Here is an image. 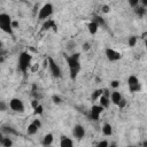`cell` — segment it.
Instances as JSON below:
<instances>
[{
  "label": "cell",
  "mask_w": 147,
  "mask_h": 147,
  "mask_svg": "<svg viewBox=\"0 0 147 147\" xmlns=\"http://www.w3.org/2000/svg\"><path fill=\"white\" fill-rule=\"evenodd\" d=\"M67 63L70 72V78L76 79L79 71H80V63H79V54H74L70 56H67Z\"/></svg>",
  "instance_id": "1"
},
{
  "label": "cell",
  "mask_w": 147,
  "mask_h": 147,
  "mask_svg": "<svg viewBox=\"0 0 147 147\" xmlns=\"http://www.w3.org/2000/svg\"><path fill=\"white\" fill-rule=\"evenodd\" d=\"M31 60H32V56L28 52H22L20 54V56H18V68L23 74L28 72V69L31 65Z\"/></svg>",
  "instance_id": "2"
},
{
  "label": "cell",
  "mask_w": 147,
  "mask_h": 147,
  "mask_svg": "<svg viewBox=\"0 0 147 147\" xmlns=\"http://www.w3.org/2000/svg\"><path fill=\"white\" fill-rule=\"evenodd\" d=\"M0 28L6 33L13 34V21L8 14H0Z\"/></svg>",
  "instance_id": "3"
},
{
  "label": "cell",
  "mask_w": 147,
  "mask_h": 147,
  "mask_svg": "<svg viewBox=\"0 0 147 147\" xmlns=\"http://www.w3.org/2000/svg\"><path fill=\"white\" fill-rule=\"evenodd\" d=\"M53 14V5L52 3H45L40 9H39V14H38V20L42 21L46 20Z\"/></svg>",
  "instance_id": "4"
},
{
  "label": "cell",
  "mask_w": 147,
  "mask_h": 147,
  "mask_svg": "<svg viewBox=\"0 0 147 147\" xmlns=\"http://www.w3.org/2000/svg\"><path fill=\"white\" fill-rule=\"evenodd\" d=\"M47 60H48V68H49V71L52 74V76L55 77V78L61 77V70H60V67L57 65V63L51 56H48Z\"/></svg>",
  "instance_id": "5"
},
{
  "label": "cell",
  "mask_w": 147,
  "mask_h": 147,
  "mask_svg": "<svg viewBox=\"0 0 147 147\" xmlns=\"http://www.w3.org/2000/svg\"><path fill=\"white\" fill-rule=\"evenodd\" d=\"M9 108L16 113H23L24 111V105H23V101L21 99H17V98H14L9 101Z\"/></svg>",
  "instance_id": "6"
},
{
  "label": "cell",
  "mask_w": 147,
  "mask_h": 147,
  "mask_svg": "<svg viewBox=\"0 0 147 147\" xmlns=\"http://www.w3.org/2000/svg\"><path fill=\"white\" fill-rule=\"evenodd\" d=\"M102 111H103V108L100 105H94V106H92V108L90 110L88 118L92 119V121H98Z\"/></svg>",
  "instance_id": "7"
},
{
  "label": "cell",
  "mask_w": 147,
  "mask_h": 147,
  "mask_svg": "<svg viewBox=\"0 0 147 147\" xmlns=\"http://www.w3.org/2000/svg\"><path fill=\"white\" fill-rule=\"evenodd\" d=\"M106 56H107V59H108L110 62H115V61L121 60L122 54H121L119 52L113 49V48H107V49H106Z\"/></svg>",
  "instance_id": "8"
},
{
  "label": "cell",
  "mask_w": 147,
  "mask_h": 147,
  "mask_svg": "<svg viewBox=\"0 0 147 147\" xmlns=\"http://www.w3.org/2000/svg\"><path fill=\"white\" fill-rule=\"evenodd\" d=\"M127 85H129V88L131 92H137L140 90V84H139V80L136 76H130L129 79H127Z\"/></svg>",
  "instance_id": "9"
},
{
  "label": "cell",
  "mask_w": 147,
  "mask_h": 147,
  "mask_svg": "<svg viewBox=\"0 0 147 147\" xmlns=\"http://www.w3.org/2000/svg\"><path fill=\"white\" fill-rule=\"evenodd\" d=\"M40 126H41L40 121H39V119H34L31 124H29V125H28V129H26L28 134H30V136L36 134V133L38 132V130L40 129Z\"/></svg>",
  "instance_id": "10"
},
{
  "label": "cell",
  "mask_w": 147,
  "mask_h": 147,
  "mask_svg": "<svg viewBox=\"0 0 147 147\" xmlns=\"http://www.w3.org/2000/svg\"><path fill=\"white\" fill-rule=\"evenodd\" d=\"M72 134H74V137L76 139L82 140L85 137V129H84V126L83 125H79V124L75 125L74 129H72Z\"/></svg>",
  "instance_id": "11"
},
{
  "label": "cell",
  "mask_w": 147,
  "mask_h": 147,
  "mask_svg": "<svg viewBox=\"0 0 147 147\" xmlns=\"http://www.w3.org/2000/svg\"><path fill=\"white\" fill-rule=\"evenodd\" d=\"M60 147H74V141L70 138L62 136L60 140Z\"/></svg>",
  "instance_id": "12"
},
{
  "label": "cell",
  "mask_w": 147,
  "mask_h": 147,
  "mask_svg": "<svg viewBox=\"0 0 147 147\" xmlns=\"http://www.w3.org/2000/svg\"><path fill=\"white\" fill-rule=\"evenodd\" d=\"M110 99H111V102H113V103H115V105H117V106H118V103L121 102V100H122L123 98H122V95H121V93H119V92L115 91V92H113V93H111Z\"/></svg>",
  "instance_id": "13"
},
{
  "label": "cell",
  "mask_w": 147,
  "mask_h": 147,
  "mask_svg": "<svg viewBox=\"0 0 147 147\" xmlns=\"http://www.w3.org/2000/svg\"><path fill=\"white\" fill-rule=\"evenodd\" d=\"M87 29H88V32L91 33V34H95L96 32H98V29H99V25L95 23V22H90L88 24H87Z\"/></svg>",
  "instance_id": "14"
},
{
  "label": "cell",
  "mask_w": 147,
  "mask_h": 147,
  "mask_svg": "<svg viewBox=\"0 0 147 147\" xmlns=\"http://www.w3.org/2000/svg\"><path fill=\"white\" fill-rule=\"evenodd\" d=\"M109 103H110V101H109V99H108L107 95H102V96L99 99V105H100L102 108H108Z\"/></svg>",
  "instance_id": "15"
},
{
  "label": "cell",
  "mask_w": 147,
  "mask_h": 147,
  "mask_svg": "<svg viewBox=\"0 0 147 147\" xmlns=\"http://www.w3.org/2000/svg\"><path fill=\"white\" fill-rule=\"evenodd\" d=\"M102 132H103L105 136H111V134H113V127H111V125H110L109 123L103 124V126H102Z\"/></svg>",
  "instance_id": "16"
},
{
  "label": "cell",
  "mask_w": 147,
  "mask_h": 147,
  "mask_svg": "<svg viewBox=\"0 0 147 147\" xmlns=\"http://www.w3.org/2000/svg\"><path fill=\"white\" fill-rule=\"evenodd\" d=\"M53 142V134L52 133H47L44 138H42V145L44 146H49Z\"/></svg>",
  "instance_id": "17"
},
{
  "label": "cell",
  "mask_w": 147,
  "mask_h": 147,
  "mask_svg": "<svg viewBox=\"0 0 147 147\" xmlns=\"http://www.w3.org/2000/svg\"><path fill=\"white\" fill-rule=\"evenodd\" d=\"M102 95H103V90L99 88V90H95V91L93 92V94L91 95V99H92V100H99Z\"/></svg>",
  "instance_id": "18"
},
{
  "label": "cell",
  "mask_w": 147,
  "mask_h": 147,
  "mask_svg": "<svg viewBox=\"0 0 147 147\" xmlns=\"http://www.w3.org/2000/svg\"><path fill=\"white\" fill-rule=\"evenodd\" d=\"M51 28H56V25L54 24L53 21L47 20V21L44 23V25H42V30H48V29H51Z\"/></svg>",
  "instance_id": "19"
},
{
  "label": "cell",
  "mask_w": 147,
  "mask_h": 147,
  "mask_svg": "<svg viewBox=\"0 0 147 147\" xmlns=\"http://www.w3.org/2000/svg\"><path fill=\"white\" fill-rule=\"evenodd\" d=\"M1 144H2L3 147H11V146H13V141H11V139L8 138V137H7V138H2Z\"/></svg>",
  "instance_id": "20"
},
{
  "label": "cell",
  "mask_w": 147,
  "mask_h": 147,
  "mask_svg": "<svg viewBox=\"0 0 147 147\" xmlns=\"http://www.w3.org/2000/svg\"><path fill=\"white\" fill-rule=\"evenodd\" d=\"M33 110H34V111H33L34 115H41L42 111H44V107H42L41 105H39V106H38L36 109H33Z\"/></svg>",
  "instance_id": "21"
},
{
  "label": "cell",
  "mask_w": 147,
  "mask_h": 147,
  "mask_svg": "<svg viewBox=\"0 0 147 147\" xmlns=\"http://www.w3.org/2000/svg\"><path fill=\"white\" fill-rule=\"evenodd\" d=\"M93 22H95L98 25H105V22H103V20H102L100 16H94Z\"/></svg>",
  "instance_id": "22"
},
{
  "label": "cell",
  "mask_w": 147,
  "mask_h": 147,
  "mask_svg": "<svg viewBox=\"0 0 147 147\" xmlns=\"http://www.w3.org/2000/svg\"><path fill=\"white\" fill-rule=\"evenodd\" d=\"M134 11H136V14H137V15H139V16H142V15L145 14V9H144L142 7H140V8H136V10H134Z\"/></svg>",
  "instance_id": "23"
},
{
  "label": "cell",
  "mask_w": 147,
  "mask_h": 147,
  "mask_svg": "<svg viewBox=\"0 0 147 147\" xmlns=\"http://www.w3.org/2000/svg\"><path fill=\"white\" fill-rule=\"evenodd\" d=\"M136 42H137V38H136V37H131V38L129 39V46H130V47H133V46L136 45Z\"/></svg>",
  "instance_id": "24"
},
{
  "label": "cell",
  "mask_w": 147,
  "mask_h": 147,
  "mask_svg": "<svg viewBox=\"0 0 147 147\" xmlns=\"http://www.w3.org/2000/svg\"><path fill=\"white\" fill-rule=\"evenodd\" d=\"M108 146H109L108 141H107V140H102V141H100L95 147H108Z\"/></svg>",
  "instance_id": "25"
},
{
  "label": "cell",
  "mask_w": 147,
  "mask_h": 147,
  "mask_svg": "<svg viewBox=\"0 0 147 147\" xmlns=\"http://www.w3.org/2000/svg\"><path fill=\"white\" fill-rule=\"evenodd\" d=\"M3 132H7V133H14V134H16L17 132L16 131H14L11 127H3V130H2Z\"/></svg>",
  "instance_id": "26"
},
{
  "label": "cell",
  "mask_w": 147,
  "mask_h": 147,
  "mask_svg": "<svg viewBox=\"0 0 147 147\" xmlns=\"http://www.w3.org/2000/svg\"><path fill=\"white\" fill-rule=\"evenodd\" d=\"M53 102L56 103V105H60V103H61V99H60L57 95H54V96H53Z\"/></svg>",
  "instance_id": "27"
},
{
  "label": "cell",
  "mask_w": 147,
  "mask_h": 147,
  "mask_svg": "<svg viewBox=\"0 0 147 147\" xmlns=\"http://www.w3.org/2000/svg\"><path fill=\"white\" fill-rule=\"evenodd\" d=\"M39 105H40V103H39V101H38V100H32V102H31V106H32V108H33V109H36Z\"/></svg>",
  "instance_id": "28"
},
{
  "label": "cell",
  "mask_w": 147,
  "mask_h": 147,
  "mask_svg": "<svg viewBox=\"0 0 147 147\" xmlns=\"http://www.w3.org/2000/svg\"><path fill=\"white\" fill-rule=\"evenodd\" d=\"M110 85H111V87L116 88V87H118V86H119V82H118V80H113Z\"/></svg>",
  "instance_id": "29"
},
{
  "label": "cell",
  "mask_w": 147,
  "mask_h": 147,
  "mask_svg": "<svg viewBox=\"0 0 147 147\" xmlns=\"http://www.w3.org/2000/svg\"><path fill=\"white\" fill-rule=\"evenodd\" d=\"M125 105H126V101H125L124 99H122V100H121V102L118 103V106H119V108H123V107H124Z\"/></svg>",
  "instance_id": "30"
},
{
  "label": "cell",
  "mask_w": 147,
  "mask_h": 147,
  "mask_svg": "<svg viewBox=\"0 0 147 147\" xmlns=\"http://www.w3.org/2000/svg\"><path fill=\"white\" fill-rule=\"evenodd\" d=\"M130 5H131V6H137V5H138V0H134V1H130Z\"/></svg>",
  "instance_id": "31"
},
{
  "label": "cell",
  "mask_w": 147,
  "mask_h": 147,
  "mask_svg": "<svg viewBox=\"0 0 147 147\" xmlns=\"http://www.w3.org/2000/svg\"><path fill=\"white\" fill-rule=\"evenodd\" d=\"M102 9H103V11H105V13H108L109 7H108V6H103V8H102Z\"/></svg>",
  "instance_id": "32"
},
{
  "label": "cell",
  "mask_w": 147,
  "mask_h": 147,
  "mask_svg": "<svg viewBox=\"0 0 147 147\" xmlns=\"http://www.w3.org/2000/svg\"><path fill=\"white\" fill-rule=\"evenodd\" d=\"M0 107H1V110L5 111V103H3V102H1V106H0Z\"/></svg>",
  "instance_id": "33"
},
{
  "label": "cell",
  "mask_w": 147,
  "mask_h": 147,
  "mask_svg": "<svg viewBox=\"0 0 147 147\" xmlns=\"http://www.w3.org/2000/svg\"><path fill=\"white\" fill-rule=\"evenodd\" d=\"M88 48H90V47H88V44H85V45H84V49H85V51H87Z\"/></svg>",
  "instance_id": "34"
},
{
  "label": "cell",
  "mask_w": 147,
  "mask_h": 147,
  "mask_svg": "<svg viewBox=\"0 0 147 147\" xmlns=\"http://www.w3.org/2000/svg\"><path fill=\"white\" fill-rule=\"evenodd\" d=\"M17 25H18V23H17V22H13V28H16Z\"/></svg>",
  "instance_id": "35"
},
{
  "label": "cell",
  "mask_w": 147,
  "mask_h": 147,
  "mask_svg": "<svg viewBox=\"0 0 147 147\" xmlns=\"http://www.w3.org/2000/svg\"><path fill=\"white\" fill-rule=\"evenodd\" d=\"M142 147H147V140H145V141L142 142Z\"/></svg>",
  "instance_id": "36"
},
{
  "label": "cell",
  "mask_w": 147,
  "mask_h": 147,
  "mask_svg": "<svg viewBox=\"0 0 147 147\" xmlns=\"http://www.w3.org/2000/svg\"><path fill=\"white\" fill-rule=\"evenodd\" d=\"M108 147H117V146H116V144H115V142H113V144H110Z\"/></svg>",
  "instance_id": "37"
},
{
  "label": "cell",
  "mask_w": 147,
  "mask_h": 147,
  "mask_svg": "<svg viewBox=\"0 0 147 147\" xmlns=\"http://www.w3.org/2000/svg\"><path fill=\"white\" fill-rule=\"evenodd\" d=\"M145 47H146V51H147V39L145 40Z\"/></svg>",
  "instance_id": "38"
},
{
  "label": "cell",
  "mask_w": 147,
  "mask_h": 147,
  "mask_svg": "<svg viewBox=\"0 0 147 147\" xmlns=\"http://www.w3.org/2000/svg\"><path fill=\"white\" fill-rule=\"evenodd\" d=\"M144 36H145V37H147V31H146V32L144 33Z\"/></svg>",
  "instance_id": "39"
}]
</instances>
